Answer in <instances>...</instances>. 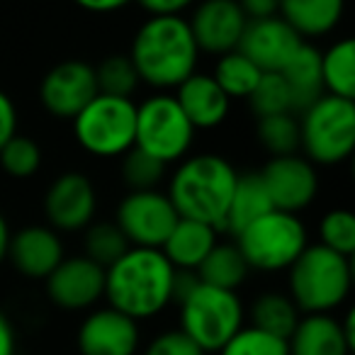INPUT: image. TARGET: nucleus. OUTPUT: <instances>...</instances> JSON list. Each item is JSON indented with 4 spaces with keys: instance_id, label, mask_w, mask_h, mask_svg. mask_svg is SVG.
<instances>
[{
    "instance_id": "32",
    "label": "nucleus",
    "mask_w": 355,
    "mask_h": 355,
    "mask_svg": "<svg viewBox=\"0 0 355 355\" xmlns=\"http://www.w3.org/2000/svg\"><path fill=\"white\" fill-rule=\"evenodd\" d=\"M219 355H290V345H287V338L272 336L248 324L241 326L222 345Z\"/></svg>"
},
{
    "instance_id": "33",
    "label": "nucleus",
    "mask_w": 355,
    "mask_h": 355,
    "mask_svg": "<svg viewBox=\"0 0 355 355\" xmlns=\"http://www.w3.org/2000/svg\"><path fill=\"white\" fill-rule=\"evenodd\" d=\"M246 100L258 119L270 117V114L295 112L292 110L290 88H287L282 73H263L261 80L256 83V88H253V93Z\"/></svg>"
},
{
    "instance_id": "28",
    "label": "nucleus",
    "mask_w": 355,
    "mask_h": 355,
    "mask_svg": "<svg viewBox=\"0 0 355 355\" xmlns=\"http://www.w3.org/2000/svg\"><path fill=\"white\" fill-rule=\"evenodd\" d=\"M263 71L253 64L248 56H243L239 49L229 51V54H222L214 66L212 78L217 80L219 88L227 93L229 100L234 98H243L246 100L248 95L253 93L256 83L261 80Z\"/></svg>"
},
{
    "instance_id": "6",
    "label": "nucleus",
    "mask_w": 355,
    "mask_h": 355,
    "mask_svg": "<svg viewBox=\"0 0 355 355\" xmlns=\"http://www.w3.org/2000/svg\"><path fill=\"white\" fill-rule=\"evenodd\" d=\"M300 148L306 161L336 166L355 148V103L324 93L300 114Z\"/></svg>"
},
{
    "instance_id": "13",
    "label": "nucleus",
    "mask_w": 355,
    "mask_h": 355,
    "mask_svg": "<svg viewBox=\"0 0 355 355\" xmlns=\"http://www.w3.org/2000/svg\"><path fill=\"white\" fill-rule=\"evenodd\" d=\"M46 295L64 311L93 309L105 297V268L85 256L64 258L46 277Z\"/></svg>"
},
{
    "instance_id": "9",
    "label": "nucleus",
    "mask_w": 355,
    "mask_h": 355,
    "mask_svg": "<svg viewBox=\"0 0 355 355\" xmlns=\"http://www.w3.org/2000/svg\"><path fill=\"white\" fill-rule=\"evenodd\" d=\"M195 127L178 105L175 95H153L137 105L134 146L161 163H175L188 156Z\"/></svg>"
},
{
    "instance_id": "29",
    "label": "nucleus",
    "mask_w": 355,
    "mask_h": 355,
    "mask_svg": "<svg viewBox=\"0 0 355 355\" xmlns=\"http://www.w3.org/2000/svg\"><path fill=\"white\" fill-rule=\"evenodd\" d=\"M256 134L270 156H292L300 148V119L295 117V112L261 117Z\"/></svg>"
},
{
    "instance_id": "1",
    "label": "nucleus",
    "mask_w": 355,
    "mask_h": 355,
    "mask_svg": "<svg viewBox=\"0 0 355 355\" xmlns=\"http://www.w3.org/2000/svg\"><path fill=\"white\" fill-rule=\"evenodd\" d=\"M173 277L175 268L161 248L132 246L105 268V300L134 321L153 319L173 304Z\"/></svg>"
},
{
    "instance_id": "27",
    "label": "nucleus",
    "mask_w": 355,
    "mask_h": 355,
    "mask_svg": "<svg viewBox=\"0 0 355 355\" xmlns=\"http://www.w3.org/2000/svg\"><path fill=\"white\" fill-rule=\"evenodd\" d=\"M321 83L324 93L336 98H355V44L353 40H338L321 54Z\"/></svg>"
},
{
    "instance_id": "15",
    "label": "nucleus",
    "mask_w": 355,
    "mask_h": 355,
    "mask_svg": "<svg viewBox=\"0 0 355 355\" xmlns=\"http://www.w3.org/2000/svg\"><path fill=\"white\" fill-rule=\"evenodd\" d=\"M246 22L239 0H202L188 25L200 51L222 56L239 49Z\"/></svg>"
},
{
    "instance_id": "7",
    "label": "nucleus",
    "mask_w": 355,
    "mask_h": 355,
    "mask_svg": "<svg viewBox=\"0 0 355 355\" xmlns=\"http://www.w3.org/2000/svg\"><path fill=\"white\" fill-rule=\"evenodd\" d=\"M236 246L251 270H287L309 246L306 227L297 214L270 209L236 234Z\"/></svg>"
},
{
    "instance_id": "39",
    "label": "nucleus",
    "mask_w": 355,
    "mask_h": 355,
    "mask_svg": "<svg viewBox=\"0 0 355 355\" xmlns=\"http://www.w3.org/2000/svg\"><path fill=\"white\" fill-rule=\"evenodd\" d=\"M246 20H266L280 12V0H239Z\"/></svg>"
},
{
    "instance_id": "16",
    "label": "nucleus",
    "mask_w": 355,
    "mask_h": 355,
    "mask_svg": "<svg viewBox=\"0 0 355 355\" xmlns=\"http://www.w3.org/2000/svg\"><path fill=\"white\" fill-rule=\"evenodd\" d=\"M98 198L83 173H64L44 195V212L54 232H80L93 224Z\"/></svg>"
},
{
    "instance_id": "2",
    "label": "nucleus",
    "mask_w": 355,
    "mask_h": 355,
    "mask_svg": "<svg viewBox=\"0 0 355 355\" xmlns=\"http://www.w3.org/2000/svg\"><path fill=\"white\" fill-rule=\"evenodd\" d=\"M129 59L139 80L168 90L178 88L198 71L200 49L188 20L180 15H151L134 35Z\"/></svg>"
},
{
    "instance_id": "34",
    "label": "nucleus",
    "mask_w": 355,
    "mask_h": 355,
    "mask_svg": "<svg viewBox=\"0 0 355 355\" xmlns=\"http://www.w3.org/2000/svg\"><path fill=\"white\" fill-rule=\"evenodd\" d=\"M0 166L10 178H17V180H25V178H32L37 171L42 168V148L35 139L30 137H15L0 148Z\"/></svg>"
},
{
    "instance_id": "36",
    "label": "nucleus",
    "mask_w": 355,
    "mask_h": 355,
    "mask_svg": "<svg viewBox=\"0 0 355 355\" xmlns=\"http://www.w3.org/2000/svg\"><path fill=\"white\" fill-rule=\"evenodd\" d=\"M321 246L350 258L355 253V217L348 209H331L319 224Z\"/></svg>"
},
{
    "instance_id": "38",
    "label": "nucleus",
    "mask_w": 355,
    "mask_h": 355,
    "mask_svg": "<svg viewBox=\"0 0 355 355\" xmlns=\"http://www.w3.org/2000/svg\"><path fill=\"white\" fill-rule=\"evenodd\" d=\"M17 134V110L6 90H0V148Z\"/></svg>"
},
{
    "instance_id": "41",
    "label": "nucleus",
    "mask_w": 355,
    "mask_h": 355,
    "mask_svg": "<svg viewBox=\"0 0 355 355\" xmlns=\"http://www.w3.org/2000/svg\"><path fill=\"white\" fill-rule=\"evenodd\" d=\"M17 336L12 329V321L0 311V355H15Z\"/></svg>"
},
{
    "instance_id": "10",
    "label": "nucleus",
    "mask_w": 355,
    "mask_h": 355,
    "mask_svg": "<svg viewBox=\"0 0 355 355\" xmlns=\"http://www.w3.org/2000/svg\"><path fill=\"white\" fill-rule=\"evenodd\" d=\"M178 212L161 190H132L117 205L114 224L127 236L129 246L161 248L178 222Z\"/></svg>"
},
{
    "instance_id": "23",
    "label": "nucleus",
    "mask_w": 355,
    "mask_h": 355,
    "mask_svg": "<svg viewBox=\"0 0 355 355\" xmlns=\"http://www.w3.org/2000/svg\"><path fill=\"white\" fill-rule=\"evenodd\" d=\"M287 88L292 95V110L302 112L309 107L314 100L324 95V83H321V51H316L311 44L302 42V46L295 51L287 66L280 71Z\"/></svg>"
},
{
    "instance_id": "25",
    "label": "nucleus",
    "mask_w": 355,
    "mask_h": 355,
    "mask_svg": "<svg viewBox=\"0 0 355 355\" xmlns=\"http://www.w3.org/2000/svg\"><path fill=\"white\" fill-rule=\"evenodd\" d=\"M195 272H198L200 282H205V285L236 292L246 282L251 268H248L246 258L241 256L236 243L217 241V246L207 253V258L200 263V268Z\"/></svg>"
},
{
    "instance_id": "20",
    "label": "nucleus",
    "mask_w": 355,
    "mask_h": 355,
    "mask_svg": "<svg viewBox=\"0 0 355 355\" xmlns=\"http://www.w3.org/2000/svg\"><path fill=\"white\" fill-rule=\"evenodd\" d=\"M290 355H353V345L334 314H302L287 338Z\"/></svg>"
},
{
    "instance_id": "17",
    "label": "nucleus",
    "mask_w": 355,
    "mask_h": 355,
    "mask_svg": "<svg viewBox=\"0 0 355 355\" xmlns=\"http://www.w3.org/2000/svg\"><path fill=\"white\" fill-rule=\"evenodd\" d=\"M302 37L280 15L266 20H248L239 51L253 61L263 73H280L302 46Z\"/></svg>"
},
{
    "instance_id": "21",
    "label": "nucleus",
    "mask_w": 355,
    "mask_h": 355,
    "mask_svg": "<svg viewBox=\"0 0 355 355\" xmlns=\"http://www.w3.org/2000/svg\"><path fill=\"white\" fill-rule=\"evenodd\" d=\"M214 246H217V229L205 222L180 217L163 241L161 251L175 270H198Z\"/></svg>"
},
{
    "instance_id": "35",
    "label": "nucleus",
    "mask_w": 355,
    "mask_h": 355,
    "mask_svg": "<svg viewBox=\"0 0 355 355\" xmlns=\"http://www.w3.org/2000/svg\"><path fill=\"white\" fill-rule=\"evenodd\" d=\"M122 178L129 190H158V183L166 178V163L134 146L122 158Z\"/></svg>"
},
{
    "instance_id": "40",
    "label": "nucleus",
    "mask_w": 355,
    "mask_h": 355,
    "mask_svg": "<svg viewBox=\"0 0 355 355\" xmlns=\"http://www.w3.org/2000/svg\"><path fill=\"white\" fill-rule=\"evenodd\" d=\"M148 15H180L195 0H137Z\"/></svg>"
},
{
    "instance_id": "4",
    "label": "nucleus",
    "mask_w": 355,
    "mask_h": 355,
    "mask_svg": "<svg viewBox=\"0 0 355 355\" xmlns=\"http://www.w3.org/2000/svg\"><path fill=\"white\" fill-rule=\"evenodd\" d=\"M287 287L300 314H334L353 290L350 258L311 243L287 268Z\"/></svg>"
},
{
    "instance_id": "22",
    "label": "nucleus",
    "mask_w": 355,
    "mask_h": 355,
    "mask_svg": "<svg viewBox=\"0 0 355 355\" xmlns=\"http://www.w3.org/2000/svg\"><path fill=\"white\" fill-rule=\"evenodd\" d=\"M345 0H280V17L304 40L324 37L338 27Z\"/></svg>"
},
{
    "instance_id": "37",
    "label": "nucleus",
    "mask_w": 355,
    "mask_h": 355,
    "mask_svg": "<svg viewBox=\"0 0 355 355\" xmlns=\"http://www.w3.org/2000/svg\"><path fill=\"white\" fill-rule=\"evenodd\" d=\"M144 355H207L200 350V345L193 338L183 334L180 329H168L156 334L144 348Z\"/></svg>"
},
{
    "instance_id": "26",
    "label": "nucleus",
    "mask_w": 355,
    "mask_h": 355,
    "mask_svg": "<svg viewBox=\"0 0 355 355\" xmlns=\"http://www.w3.org/2000/svg\"><path fill=\"white\" fill-rule=\"evenodd\" d=\"M248 319L256 329L280 336V338H290L302 314L295 302L290 300V295H285V292H263L253 300L251 309H248Z\"/></svg>"
},
{
    "instance_id": "18",
    "label": "nucleus",
    "mask_w": 355,
    "mask_h": 355,
    "mask_svg": "<svg viewBox=\"0 0 355 355\" xmlns=\"http://www.w3.org/2000/svg\"><path fill=\"white\" fill-rule=\"evenodd\" d=\"M64 258V241L51 227L30 224L10 236L8 261L30 280H46Z\"/></svg>"
},
{
    "instance_id": "12",
    "label": "nucleus",
    "mask_w": 355,
    "mask_h": 355,
    "mask_svg": "<svg viewBox=\"0 0 355 355\" xmlns=\"http://www.w3.org/2000/svg\"><path fill=\"white\" fill-rule=\"evenodd\" d=\"M261 180L266 185L270 202L280 212L297 214L309 207L319 193V175L311 161L304 156H272L261 171Z\"/></svg>"
},
{
    "instance_id": "5",
    "label": "nucleus",
    "mask_w": 355,
    "mask_h": 355,
    "mask_svg": "<svg viewBox=\"0 0 355 355\" xmlns=\"http://www.w3.org/2000/svg\"><path fill=\"white\" fill-rule=\"evenodd\" d=\"M180 331L200 345L202 353H219L222 345L246 326V306L234 290L198 282L178 302Z\"/></svg>"
},
{
    "instance_id": "31",
    "label": "nucleus",
    "mask_w": 355,
    "mask_h": 355,
    "mask_svg": "<svg viewBox=\"0 0 355 355\" xmlns=\"http://www.w3.org/2000/svg\"><path fill=\"white\" fill-rule=\"evenodd\" d=\"M95 80H98V93L112 98H132L141 83L129 54H110L107 59L100 61L95 66Z\"/></svg>"
},
{
    "instance_id": "24",
    "label": "nucleus",
    "mask_w": 355,
    "mask_h": 355,
    "mask_svg": "<svg viewBox=\"0 0 355 355\" xmlns=\"http://www.w3.org/2000/svg\"><path fill=\"white\" fill-rule=\"evenodd\" d=\"M272 207L270 195L261 180V173H243L236 178V188H234L232 202H229L227 217H224L222 232H229L236 236L243 227L256 222L258 217L268 214Z\"/></svg>"
},
{
    "instance_id": "14",
    "label": "nucleus",
    "mask_w": 355,
    "mask_h": 355,
    "mask_svg": "<svg viewBox=\"0 0 355 355\" xmlns=\"http://www.w3.org/2000/svg\"><path fill=\"white\" fill-rule=\"evenodd\" d=\"M76 345L80 355H137L141 348V329L139 321L122 311L100 306L80 321Z\"/></svg>"
},
{
    "instance_id": "11",
    "label": "nucleus",
    "mask_w": 355,
    "mask_h": 355,
    "mask_svg": "<svg viewBox=\"0 0 355 355\" xmlns=\"http://www.w3.org/2000/svg\"><path fill=\"white\" fill-rule=\"evenodd\" d=\"M98 95L95 66L78 59L56 64L40 85V100L44 110L56 119H73L90 100Z\"/></svg>"
},
{
    "instance_id": "3",
    "label": "nucleus",
    "mask_w": 355,
    "mask_h": 355,
    "mask_svg": "<svg viewBox=\"0 0 355 355\" xmlns=\"http://www.w3.org/2000/svg\"><path fill=\"white\" fill-rule=\"evenodd\" d=\"M236 178V168L217 153L185 156L173 171L166 195L178 217L205 222L222 232Z\"/></svg>"
},
{
    "instance_id": "42",
    "label": "nucleus",
    "mask_w": 355,
    "mask_h": 355,
    "mask_svg": "<svg viewBox=\"0 0 355 355\" xmlns=\"http://www.w3.org/2000/svg\"><path fill=\"white\" fill-rule=\"evenodd\" d=\"M73 3L88 12H117L134 0H73Z\"/></svg>"
},
{
    "instance_id": "8",
    "label": "nucleus",
    "mask_w": 355,
    "mask_h": 355,
    "mask_svg": "<svg viewBox=\"0 0 355 355\" xmlns=\"http://www.w3.org/2000/svg\"><path fill=\"white\" fill-rule=\"evenodd\" d=\"M71 122L76 141L90 156L117 158L134 148L137 105L132 103V98L98 93Z\"/></svg>"
},
{
    "instance_id": "19",
    "label": "nucleus",
    "mask_w": 355,
    "mask_h": 355,
    "mask_svg": "<svg viewBox=\"0 0 355 355\" xmlns=\"http://www.w3.org/2000/svg\"><path fill=\"white\" fill-rule=\"evenodd\" d=\"M175 100L185 117L190 119L195 129H214L227 119L232 100L227 98L217 80L209 73H198L195 71L188 80L178 85Z\"/></svg>"
},
{
    "instance_id": "43",
    "label": "nucleus",
    "mask_w": 355,
    "mask_h": 355,
    "mask_svg": "<svg viewBox=\"0 0 355 355\" xmlns=\"http://www.w3.org/2000/svg\"><path fill=\"white\" fill-rule=\"evenodd\" d=\"M10 236H12L10 224H8L6 214L0 212V263H3L8 258V246H10Z\"/></svg>"
},
{
    "instance_id": "30",
    "label": "nucleus",
    "mask_w": 355,
    "mask_h": 355,
    "mask_svg": "<svg viewBox=\"0 0 355 355\" xmlns=\"http://www.w3.org/2000/svg\"><path fill=\"white\" fill-rule=\"evenodd\" d=\"M85 258H90L93 263L103 268H110L117 258H122L129 251V241L119 227L114 222H98L85 227V239H83Z\"/></svg>"
}]
</instances>
